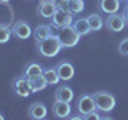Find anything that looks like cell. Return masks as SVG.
<instances>
[{"label": "cell", "mask_w": 128, "mask_h": 120, "mask_svg": "<svg viewBox=\"0 0 128 120\" xmlns=\"http://www.w3.org/2000/svg\"><path fill=\"white\" fill-rule=\"evenodd\" d=\"M61 48L62 45L58 35H51V37L42 40V42H37V51L43 58H53L61 51Z\"/></svg>", "instance_id": "cell-1"}, {"label": "cell", "mask_w": 128, "mask_h": 120, "mask_svg": "<svg viewBox=\"0 0 128 120\" xmlns=\"http://www.w3.org/2000/svg\"><path fill=\"white\" fill-rule=\"evenodd\" d=\"M94 102H96V109L102 114H109L114 110L115 107V98L114 94H110L109 91H96L93 94Z\"/></svg>", "instance_id": "cell-2"}, {"label": "cell", "mask_w": 128, "mask_h": 120, "mask_svg": "<svg viewBox=\"0 0 128 120\" xmlns=\"http://www.w3.org/2000/svg\"><path fill=\"white\" fill-rule=\"evenodd\" d=\"M56 35L59 37V40H61L62 48H72V46L77 45L78 40H80V34H78V32L75 30L72 26L61 27V29H59V32H58Z\"/></svg>", "instance_id": "cell-3"}, {"label": "cell", "mask_w": 128, "mask_h": 120, "mask_svg": "<svg viewBox=\"0 0 128 120\" xmlns=\"http://www.w3.org/2000/svg\"><path fill=\"white\" fill-rule=\"evenodd\" d=\"M75 109L80 115H86L93 110H98L96 109V102H94V98L93 94H82L78 96L77 99V104H75Z\"/></svg>", "instance_id": "cell-4"}, {"label": "cell", "mask_w": 128, "mask_h": 120, "mask_svg": "<svg viewBox=\"0 0 128 120\" xmlns=\"http://www.w3.org/2000/svg\"><path fill=\"white\" fill-rule=\"evenodd\" d=\"M51 22H53V27H56V29L72 26V22H74V14H72L70 11L56 10V13L53 14V18H51Z\"/></svg>", "instance_id": "cell-5"}, {"label": "cell", "mask_w": 128, "mask_h": 120, "mask_svg": "<svg viewBox=\"0 0 128 120\" xmlns=\"http://www.w3.org/2000/svg\"><path fill=\"white\" fill-rule=\"evenodd\" d=\"M104 24L110 32H122L126 26V21L122 13H114V14H109V18L106 19Z\"/></svg>", "instance_id": "cell-6"}, {"label": "cell", "mask_w": 128, "mask_h": 120, "mask_svg": "<svg viewBox=\"0 0 128 120\" xmlns=\"http://www.w3.org/2000/svg\"><path fill=\"white\" fill-rule=\"evenodd\" d=\"M11 32H13V35H14L16 38H19V40H26V38H29L30 35L34 34V30L30 29L29 22L22 21V19H19V21H16V22L13 24Z\"/></svg>", "instance_id": "cell-7"}, {"label": "cell", "mask_w": 128, "mask_h": 120, "mask_svg": "<svg viewBox=\"0 0 128 120\" xmlns=\"http://www.w3.org/2000/svg\"><path fill=\"white\" fill-rule=\"evenodd\" d=\"M13 90H14V93L18 96H21V98H27V96L32 93L29 78H26L24 75H22V77H16L14 82H13Z\"/></svg>", "instance_id": "cell-8"}, {"label": "cell", "mask_w": 128, "mask_h": 120, "mask_svg": "<svg viewBox=\"0 0 128 120\" xmlns=\"http://www.w3.org/2000/svg\"><path fill=\"white\" fill-rule=\"evenodd\" d=\"M29 117L32 120H43L46 117V114H48V109H46V106L43 102H40V101H35V102H32L30 106H29Z\"/></svg>", "instance_id": "cell-9"}, {"label": "cell", "mask_w": 128, "mask_h": 120, "mask_svg": "<svg viewBox=\"0 0 128 120\" xmlns=\"http://www.w3.org/2000/svg\"><path fill=\"white\" fill-rule=\"evenodd\" d=\"M70 110H72L70 104L64 102V101H56L54 99L53 106H51V112H53V115L58 117V118H67L70 115Z\"/></svg>", "instance_id": "cell-10"}, {"label": "cell", "mask_w": 128, "mask_h": 120, "mask_svg": "<svg viewBox=\"0 0 128 120\" xmlns=\"http://www.w3.org/2000/svg\"><path fill=\"white\" fill-rule=\"evenodd\" d=\"M56 70H58V75H59V78L64 80V82H67V80H70L72 77H74V74H75V69H74V66L69 62V61H61L56 66Z\"/></svg>", "instance_id": "cell-11"}, {"label": "cell", "mask_w": 128, "mask_h": 120, "mask_svg": "<svg viewBox=\"0 0 128 120\" xmlns=\"http://www.w3.org/2000/svg\"><path fill=\"white\" fill-rule=\"evenodd\" d=\"M56 5L51 0H40L38 6H37V13L42 16V18H53V14L56 13Z\"/></svg>", "instance_id": "cell-12"}, {"label": "cell", "mask_w": 128, "mask_h": 120, "mask_svg": "<svg viewBox=\"0 0 128 120\" xmlns=\"http://www.w3.org/2000/svg\"><path fill=\"white\" fill-rule=\"evenodd\" d=\"M99 11L107 14H114L120 10V0H98Z\"/></svg>", "instance_id": "cell-13"}, {"label": "cell", "mask_w": 128, "mask_h": 120, "mask_svg": "<svg viewBox=\"0 0 128 120\" xmlns=\"http://www.w3.org/2000/svg\"><path fill=\"white\" fill-rule=\"evenodd\" d=\"M54 99L56 101H64V102H70L74 99V91L70 86L67 85H59L54 90Z\"/></svg>", "instance_id": "cell-14"}, {"label": "cell", "mask_w": 128, "mask_h": 120, "mask_svg": "<svg viewBox=\"0 0 128 120\" xmlns=\"http://www.w3.org/2000/svg\"><path fill=\"white\" fill-rule=\"evenodd\" d=\"M34 38H35V43L37 42H42V40H45L48 37H51L53 35V32H51V26H48V24H38L37 27L34 29Z\"/></svg>", "instance_id": "cell-15"}, {"label": "cell", "mask_w": 128, "mask_h": 120, "mask_svg": "<svg viewBox=\"0 0 128 120\" xmlns=\"http://www.w3.org/2000/svg\"><path fill=\"white\" fill-rule=\"evenodd\" d=\"M43 67L40 66L38 62H29L26 67H24V77L26 78H34V77H38V75L43 74Z\"/></svg>", "instance_id": "cell-16"}, {"label": "cell", "mask_w": 128, "mask_h": 120, "mask_svg": "<svg viewBox=\"0 0 128 120\" xmlns=\"http://www.w3.org/2000/svg\"><path fill=\"white\" fill-rule=\"evenodd\" d=\"M72 27H74V29L77 30L80 35H86V34H90V32H91V29H90V22H88L86 18L75 19V21L72 22Z\"/></svg>", "instance_id": "cell-17"}, {"label": "cell", "mask_w": 128, "mask_h": 120, "mask_svg": "<svg viewBox=\"0 0 128 120\" xmlns=\"http://www.w3.org/2000/svg\"><path fill=\"white\" fill-rule=\"evenodd\" d=\"M30 82V88H32V93H37V91H42V90H45V88L48 86V82H46V78H45V75H38V77H34V78H30L29 80Z\"/></svg>", "instance_id": "cell-18"}, {"label": "cell", "mask_w": 128, "mask_h": 120, "mask_svg": "<svg viewBox=\"0 0 128 120\" xmlns=\"http://www.w3.org/2000/svg\"><path fill=\"white\" fill-rule=\"evenodd\" d=\"M43 75H45L48 85H58V83L61 82V78H59V75H58L56 67H48V69H45V70H43Z\"/></svg>", "instance_id": "cell-19"}, {"label": "cell", "mask_w": 128, "mask_h": 120, "mask_svg": "<svg viewBox=\"0 0 128 120\" xmlns=\"http://www.w3.org/2000/svg\"><path fill=\"white\" fill-rule=\"evenodd\" d=\"M86 19H88V22H90V29H91V32H98V30L102 27V18H101L98 13L90 14Z\"/></svg>", "instance_id": "cell-20"}, {"label": "cell", "mask_w": 128, "mask_h": 120, "mask_svg": "<svg viewBox=\"0 0 128 120\" xmlns=\"http://www.w3.org/2000/svg\"><path fill=\"white\" fill-rule=\"evenodd\" d=\"M85 10V2L83 0H69V11L72 14H78Z\"/></svg>", "instance_id": "cell-21"}, {"label": "cell", "mask_w": 128, "mask_h": 120, "mask_svg": "<svg viewBox=\"0 0 128 120\" xmlns=\"http://www.w3.org/2000/svg\"><path fill=\"white\" fill-rule=\"evenodd\" d=\"M11 35H13L11 27L8 24H0V43H6Z\"/></svg>", "instance_id": "cell-22"}, {"label": "cell", "mask_w": 128, "mask_h": 120, "mask_svg": "<svg viewBox=\"0 0 128 120\" xmlns=\"http://www.w3.org/2000/svg\"><path fill=\"white\" fill-rule=\"evenodd\" d=\"M118 53L123 56H128V37H125L118 43Z\"/></svg>", "instance_id": "cell-23"}, {"label": "cell", "mask_w": 128, "mask_h": 120, "mask_svg": "<svg viewBox=\"0 0 128 120\" xmlns=\"http://www.w3.org/2000/svg\"><path fill=\"white\" fill-rule=\"evenodd\" d=\"M101 112L99 110H93V112H90V114H86V115H83V120H101Z\"/></svg>", "instance_id": "cell-24"}, {"label": "cell", "mask_w": 128, "mask_h": 120, "mask_svg": "<svg viewBox=\"0 0 128 120\" xmlns=\"http://www.w3.org/2000/svg\"><path fill=\"white\" fill-rule=\"evenodd\" d=\"M56 8L58 10H62V11H69V0H59L56 3Z\"/></svg>", "instance_id": "cell-25"}, {"label": "cell", "mask_w": 128, "mask_h": 120, "mask_svg": "<svg viewBox=\"0 0 128 120\" xmlns=\"http://www.w3.org/2000/svg\"><path fill=\"white\" fill-rule=\"evenodd\" d=\"M66 120H83V115H80L78 112H77L75 115H69V117H67Z\"/></svg>", "instance_id": "cell-26"}, {"label": "cell", "mask_w": 128, "mask_h": 120, "mask_svg": "<svg viewBox=\"0 0 128 120\" xmlns=\"http://www.w3.org/2000/svg\"><path fill=\"white\" fill-rule=\"evenodd\" d=\"M122 14H123V18H125V21L128 22V3H126V6L123 8V11H122Z\"/></svg>", "instance_id": "cell-27"}, {"label": "cell", "mask_w": 128, "mask_h": 120, "mask_svg": "<svg viewBox=\"0 0 128 120\" xmlns=\"http://www.w3.org/2000/svg\"><path fill=\"white\" fill-rule=\"evenodd\" d=\"M101 120H114V118H112V117H109V115H102V117H101Z\"/></svg>", "instance_id": "cell-28"}, {"label": "cell", "mask_w": 128, "mask_h": 120, "mask_svg": "<svg viewBox=\"0 0 128 120\" xmlns=\"http://www.w3.org/2000/svg\"><path fill=\"white\" fill-rule=\"evenodd\" d=\"M10 0H0V3H8Z\"/></svg>", "instance_id": "cell-29"}, {"label": "cell", "mask_w": 128, "mask_h": 120, "mask_svg": "<svg viewBox=\"0 0 128 120\" xmlns=\"http://www.w3.org/2000/svg\"><path fill=\"white\" fill-rule=\"evenodd\" d=\"M51 2H53V3H54V5H56V3H58V2H59V0H51Z\"/></svg>", "instance_id": "cell-30"}, {"label": "cell", "mask_w": 128, "mask_h": 120, "mask_svg": "<svg viewBox=\"0 0 128 120\" xmlns=\"http://www.w3.org/2000/svg\"><path fill=\"white\" fill-rule=\"evenodd\" d=\"M0 120H5V117H3V115H2V114H0Z\"/></svg>", "instance_id": "cell-31"}, {"label": "cell", "mask_w": 128, "mask_h": 120, "mask_svg": "<svg viewBox=\"0 0 128 120\" xmlns=\"http://www.w3.org/2000/svg\"><path fill=\"white\" fill-rule=\"evenodd\" d=\"M120 2H123V0H120Z\"/></svg>", "instance_id": "cell-32"}, {"label": "cell", "mask_w": 128, "mask_h": 120, "mask_svg": "<svg viewBox=\"0 0 128 120\" xmlns=\"http://www.w3.org/2000/svg\"><path fill=\"white\" fill-rule=\"evenodd\" d=\"M126 2H128V0H126Z\"/></svg>", "instance_id": "cell-33"}, {"label": "cell", "mask_w": 128, "mask_h": 120, "mask_svg": "<svg viewBox=\"0 0 128 120\" xmlns=\"http://www.w3.org/2000/svg\"><path fill=\"white\" fill-rule=\"evenodd\" d=\"M43 120H45V118H43Z\"/></svg>", "instance_id": "cell-34"}]
</instances>
